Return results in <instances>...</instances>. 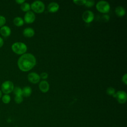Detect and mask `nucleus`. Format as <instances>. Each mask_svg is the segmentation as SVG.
Wrapping results in <instances>:
<instances>
[{
    "mask_svg": "<svg viewBox=\"0 0 127 127\" xmlns=\"http://www.w3.org/2000/svg\"><path fill=\"white\" fill-rule=\"evenodd\" d=\"M2 96V92H1V91L0 90V98Z\"/></svg>",
    "mask_w": 127,
    "mask_h": 127,
    "instance_id": "c756f323",
    "label": "nucleus"
},
{
    "mask_svg": "<svg viewBox=\"0 0 127 127\" xmlns=\"http://www.w3.org/2000/svg\"><path fill=\"white\" fill-rule=\"evenodd\" d=\"M94 1L92 0H86L85 3V5L86 7H90L92 6L94 4Z\"/></svg>",
    "mask_w": 127,
    "mask_h": 127,
    "instance_id": "4be33fe9",
    "label": "nucleus"
},
{
    "mask_svg": "<svg viewBox=\"0 0 127 127\" xmlns=\"http://www.w3.org/2000/svg\"><path fill=\"white\" fill-rule=\"evenodd\" d=\"M36 64V60L34 55L30 53L23 54L18 60L17 65L19 68L23 71L31 69Z\"/></svg>",
    "mask_w": 127,
    "mask_h": 127,
    "instance_id": "f257e3e1",
    "label": "nucleus"
},
{
    "mask_svg": "<svg viewBox=\"0 0 127 127\" xmlns=\"http://www.w3.org/2000/svg\"><path fill=\"white\" fill-rule=\"evenodd\" d=\"M59 9V5L56 2H50L48 6V10L50 12H55Z\"/></svg>",
    "mask_w": 127,
    "mask_h": 127,
    "instance_id": "f8f14e48",
    "label": "nucleus"
},
{
    "mask_svg": "<svg viewBox=\"0 0 127 127\" xmlns=\"http://www.w3.org/2000/svg\"><path fill=\"white\" fill-rule=\"evenodd\" d=\"M13 23L17 26H21L23 25L24 20L20 17H16L13 19Z\"/></svg>",
    "mask_w": 127,
    "mask_h": 127,
    "instance_id": "dca6fc26",
    "label": "nucleus"
},
{
    "mask_svg": "<svg viewBox=\"0 0 127 127\" xmlns=\"http://www.w3.org/2000/svg\"><path fill=\"white\" fill-rule=\"evenodd\" d=\"M118 102L120 104L125 103L127 99V93L124 91H119L116 93V97Z\"/></svg>",
    "mask_w": 127,
    "mask_h": 127,
    "instance_id": "423d86ee",
    "label": "nucleus"
},
{
    "mask_svg": "<svg viewBox=\"0 0 127 127\" xmlns=\"http://www.w3.org/2000/svg\"><path fill=\"white\" fill-rule=\"evenodd\" d=\"M32 9L36 13H42L45 9L44 3L40 0L33 1L30 5Z\"/></svg>",
    "mask_w": 127,
    "mask_h": 127,
    "instance_id": "20e7f679",
    "label": "nucleus"
},
{
    "mask_svg": "<svg viewBox=\"0 0 127 127\" xmlns=\"http://www.w3.org/2000/svg\"><path fill=\"white\" fill-rule=\"evenodd\" d=\"M39 87L42 92L46 93L49 89V84L47 81L42 80L40 82Z\"/></svg>",
    "mask_w": 127,
    "mask_h": 127,
    "instance_id": "9b49d317",
    "label": "nucleus"
},
{
    "mask_svg": "<svg viewBox=\"0 0 127 127\" xmlns=\"http://www.w3.org/2000/svg\"><path fill=\"white\" fill-rule=\"evenodd\" d=\"M6 22V19L5 17L2 15H0V27L3 26Z\"/></svg>",
    "mask_w": 127,
    "mask_h": 127,
    "instance_id": "5701e85b",
    "label": "nucleus"
},
{
    "mask_svg": "<svg viewBox=\"0 0 127 127\" xmlns=\"http://www.w3.org/2000/svg\"><path fill=\"white\" fill-rule=\"evenodd\" d=\"M3 43H4V42L2 38L0 37V48H1L3 46Z\"/></svg>",
    "mask_w": 127,
    "mask_h": 127,
    "instance_id": "c85d7f7f",
    "label": "nucleus"
},
{
    "mask_svg": "<svg viewBox=\"0 0 127 127\" xmlns=\"http://www.w3.org/2000/svg\"><path fill=\"white\" fill-rule=\"evenodd\" d=\"M122 81L123 82L127 85V74L125 73L122 77Z\"/></svg>",
    "mask_w": 127,
    "mask_h": 127,
    "instance_id": "a878e982",
    "label": "nucleus"
},
{
    "mask_svg": "<svg viewBox=\"0 0 127 127\" xmlns=\"http://www.w3.org/2000/svg\"><path fill=\"white\" fill-rule=\"evenodd\" d=\"M14 101L17 104H20L23 101L22 95H16L14 97Z\"/></svg>",
    "mask_w": 127,
    "mask_h": 127,
    "instance_id": "aec40b11",
    "label": "nucleus"
},
{
    "mask_svg": "<svg viewBox=\"0 0 127 127\" xmlns=\"http://www.w3.org/2000/svg\"><path fill=\"white\" fill-rule=\"evenodd\" d=\"M10 97L8 94H4L2 97V101L4 104H8L10 101Z\"/></svg>",
    "mask_w": 127,
    "mask_h": 127,
    "instance_id": "a211bd4d",
    "label": "nucleus"
},
{
    "mask_svg": "<svg viewBox=\"0 0 127 127\" xmlns=\"http://www.w3.org/2000/svg\"><path fill=\"white\" fill-rule=\"evenodd\" d=\"M86 0H74L73 2L77 5H83L85 4Z\"/></svg>",
    "mask_w": 127,
    "mask_h": 127,
    "instance_id": "b1692460",
    "label": "nucleus"
},
{
    "mask_svg": "<svg viewBox=\"0 0 127 127\" xmlns=\"http://www.w3.org/2000/svg\"><path fill=\"white\" fill-rule=\"evenodd\" d=\"M14 85L12 82L7 80L3 82L1 85V89L3 93L8 94L13 91Z\"/></svg>",
    "mask_w": 127,
    "mask_h": 127,
    "instance_id": "39448f33",
    "label": "nucleus"
},
{
    "mask_svg": "<svg viewBox=\"0 0 127 127\" xmlns=\"http://www.w3.org/2000/svg\"><path fill=\"white\" fill-rule=\"evenodd\" d=\"M103 18L104 20H105L106 21H108L109 19V15H103Z\"/></svg>",
    "mask_w": 127,
    "mask_h": 127,
    "instance_id": "cd10ccee",
    "label": "nucleus"
},
{
    "mask_svg": "<svg viewBox=\"0 0 127 127\" xmlns=\"http://www.w3.org/2000/svg\"><path fill=\"white\" fill-rule=\"evenodd\" d=\"M20 8H21V10H23V11L27 12V11H29V10L31 8V7H30V5L29 4V3L24 2L21 4Z\"/></svg>",
    "mask_w": 127,
    "mask_h": 127,
    "instance_id": "f3484780",
    "label": "nucleus"
},
{
    "mask_svg": "<svg viewBox=\"0 0 127 127\" xmlns=\"http://www.w3.org/2000/svg\"><path fill=\"white\" fill-rule=\"evenodd\" d=\"M106 93L109 95H113L115 93V89L113 87H108L106 90Z\"/></svg>",
    "mask_w": 127,
    "mask_h": 127,
    "instance_id": "412c9836",
    "label": "nucleus"
},
{
    "mask_svg": "<svg viewBox=\"0 0 127 127\" xmlns=\"http://www.w3.org/2000/svg\"><path fill=\"white\" fill-rule=\"evenodd\" d=\"M32 93V89L30 86H25L22 89V95L25 97H29Z\"/></svg>",
    "mask_w": 127,
    "mask_h": 127,
    "instance_id": "4468645a",
    "label": "nucleus"
},
{
    "mask_svg": "<svg viewBox=\"0 0 127 127\" xmlns=\"http://www.w3.org/2000/svg\"><path fill=\"white\" fill-rule=\"evenodd\" d=\"M35 34L34 30L31 27H27L23 31V34L25 37H32Z\"/></svg>",
    "mask_w": 127,
    "mask_h": 127,
    "instance_id": "ddd939ff",
    "label": "nucleus"
},
{
    "mask_svg": "<svg viewBox=\"0 0 127 127\" xmlns=\"http://www.w3.org/2000/svg\"><path fill=\"white\" fill-rule=\"evenodd\" d=\"M11 49L13 52L17 54H24L27 51V46L22 42H17L13 43L11 46Z\"/></svg>",
    "mask_w": 127,
    "mask_h": 127,
    "instance_id": "f03ea898",
    "label": "nucleus"
},
{
    "mask_svg": "<svg viewBox=\"0 0 127 127\" xmlns=\"http://www.w3.org/2000/svg\"><path fill=\"white\" fill-rule=\"evenodd\" d=\"M82 19L86 23L92 22L94 18V14L90 10H86L82 14Z\"/></svg>",
    "mask_w": 127,
    "mask_h": 127,
    "instance_id": "0eeeda50",
    "label": "nucleus"
},
{
    "mask_svg": "<svg viewBox=\"0 0 127 127\" xmlns=\"http://www.w3.org/2000/svg\"><path fill=\"white\" fill-rule=\"evenodd\" d=\"M15 2H17L18 4H21L22 3H23V2H25V0H16Z\"/></svg>",
    "mask_w": 127,
    "mask_h": 127,
    "instance_id": "bb28decb",
    "label": "nucleus"
},
{
    "mask_svg": "<svg viewBox=\"0 0 127 127\" xmlns=\"http://www.w3.org/2000/svg\"><path fill=\"white\" fill-rule=\"evenodd\" d=\"M28 79L32 83H37L40 81V76L38 73L34 72H32L28 74Z\"/></svg>",
    "mask_w": 127,
    "mask_h": 127,
    "instance_id": "6e6552de",
    "label": "nucleus"
},
{
    "mask_svg": "<svg viewBox=\"0 0 127 127\" xmlns=\"http://www.w3.org/2000/svg\"><path fill=\"white\" fill-rule=\"evenodd\" d=\"M115 13L116 14L120 17H122L124 16L126 13L125 9L121 6H117L115 9Z\"/></svg>",
    "mask_w": 127,
    "mask_h": 127,
    "instance_id": "2eb2a0df",
    "label": "nucleus"
},
{
    "mask_svg": "<svg viewBox=\"0 0 127 127\" xmlns=\"http://www.w3.org/2000/svg\"><path fill=\"white\" fill-rule=\"evenodd\" d=\"M96 7L99 12L103 13L108 12L110 9V4L105 0L99 1L97 3Z\"/></svg>",
    "mask_w": 127,
    "mask_h": 127,
    "instance_id": "7ed1b4c3",
    "label": "nucleus"
},
{
    "mask_svg": "<svg viewBox=\"0 0 127 127\" xmlns=\"http://www.w3.org/2000/svg\"><path fill=\"white\" fill-rule=\"evenodd\" d=\"M13 91L14 94L15 95V96H16V95H22V89L19 87H14Z\"/></svg>",
    "mask_w": 127,
    "mask_h": 127,
    "instance_id": "6ab92c4d",
    "label": "nucleus"
},
{
    "mask_svg": "<svg viewBox=\"0 0 127 127\" xmlns=\"http://www.w3.org/2000/svg\"><path fill=\"white\" fill-rule=\"evenodd\" d=\"M40 76V78L41 77L42 79H46L48 77V74L47 73L45 72H43L41 73Z\"/></svg>",
    "mask_w": 127,
    "mask_h": 127,
    "instance_id": "393cba45",
    "label": "nucleus"
},
{
    "mask_svg": "<svg viewBox=\"0 0 127 127\" xmlns=\"http://www.w3.org/2000/svg\"><path fill=\"white\" fill-rule=\"evenodd\" d=\"M35 18L36 17L35 14L31 11H28L26 12L24 17V21L27 23H32L35 20Z\"/></svg>",
    "mask_w": 127,
    "mask_h": 127,
    "instance_id": "1a4fd4ad",
    "label": "nucleus"
},
{
    "mask_svg": "<svg viewBox=\"0 0 127 127\" xmlns=\"http://www.w3.org/2000/svg\"><path fill=\"white\" fill-rule=\"evenodd\" d=\"M0 33L4 37H8L11 34V29L7 26H3L0 29Z\"/></svg>",
    "mask_w": 127,
    "mask_h": 127,
    "instance_id": "9d476101",
    "label": "nucleus"
}]
</instances>
